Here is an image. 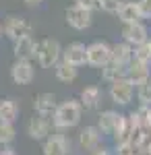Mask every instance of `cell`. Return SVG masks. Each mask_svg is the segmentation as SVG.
Masks as SVG:
<instances>
[{"label": "cell", "instance_id": "cell-14", "mask_svg": "<svg viewBox=\"0 0 151 155\" xmlns=\"http://www.w3.org/2000/svg\"><path fill=\"white\" fill-rule=\"evenodd\" d=\"M35 41L33 35H25L19 37L17 41H12V52H15V58L17 60H31L35 58Z\"/></svg>", "mask_w": 151, "mask_h": 155}, {"label": "cell", "instance_id": "cell-4", "mask_svg": "<svg viewBox=\"0 0 151 155\" xmlns=\"http://www.w3.org/2000/svg\"><path fill=\"white\" fill-rule=\"evenodd\" d=\"M120 35H122V41H124V44L133 46V48H137V46H141V44L149 41V29H147V25H143L139 21V23L122 25Z\"/></svg>", "mask_w": 151, "mask_h": 155}, {"label": "cell", "instance_id": "cell-11", "mask_svg": "<svg viewBox=\"0 0 151 155\" xmlns=\"http://www.w3.org/2000/svg\"><path fill=\"white\" fill-rule=\"evenodd\" d=\"M56 106H58L56 95L50 93V91H44V93L35 95V99H33L35 114H37V116H44V118H50V120H52L54 112H56Z\"/></svg>", "mask_w": 151, "mask_h": 155}, {"label": "cell", "instance_id": "cell-9", "mask_svg": "<svg viewBox=\"0 0 151 155\" xmlns=\"http://www.w3.org/2000/svg\"><path fill=\"white\" fill-rule=\"evenodd\" d=\"M85 44L81 41H72L69 44L66 48H62V62H66L70 66H75V68H79L83 64H87V52H85Z\"/></svg>", "mask_w": 151, "mask_h": 155}, {"label": "cell", "instance_id": "cell-27", "mask_svg": "<svg viewBox=\"0 0 151 155\" xmlns=\"http://www.w3.org/2000/svg\"><path fill=\"white\" fill-rule=\"evenodd\" d=\"M116 155H139V151L130 143H124V145H116Z\"/></svg>", "mask_w": 151, "mask_h": 155}, {"label": "cell", "instance_id": "cell-8", "mask_svg": "<svg viewBox=\"0 0 151 155\" xmlns=\"http://www.w3.org/2000/svg\"><path fill=\"white\" fill-rule=\"evenodd\" d=\"M126 79L133 83V87H139V85L147 83L151 79V64L133 58L130 64L126 66Z\"/></svg>", "mask_w": 151, "mask_h": 155}, {"label": "cell", "instance_id": "cell-3", "mask_svg": "<svg viewBox=\"0 0 151 155\" xmlns=\"http://www.w3.org/2000/svg\"><path fill=\"white\" fill-rule=\"evenodd\" d=\"M85 52H87V64L97 66V68H104L112 58V48L106 41H91L85 48Z\"/></svg>", "mask_w": 151, "mask_h": 155}, {"label": "cell", "instance_id": "cell-12", "mask_svg": "<svg viewBox=\"0 0 151 155\" xmlns=\"http://www.w3.org/2000/svg\"><path fill=\"white\" fill-rule=\"evenodd\" d=\"M50 130H52V120L44 118V116H37V114L27 124V134L33 141H46L50 137Z\"/></svg>", "mask_w": 151, "mask_h": 155}, {"label": "cell", "instance_id": "cell-17", "mask_svg": "<svg viewBox=\"0 0 151 155\" xmlns=\"http://www.w3.org/2000/svg\"><path fill=\"white\" fill-rule=\"evenodd\" d=\"M102 101V89L97 85H89L81 91V97H79V104L85 110H95Z\"/></svg>", "mask_w": 151, "mask_h": 155}, {"label": "cell", "instance_id": "cell-18", "mask_svg": "<svg viewBox=\"0 0 151 155\" xmlns=\"http://www.w3.org/2000/svg\"><path fill=\"white\" fill-rule=\"evenodd\" d=\"M112 48V62H116L120 66H128L130 64V60H133V46H128L124 41H116L114 46H110Z\"/></svg>", "mask_w": 151, "mask_h": 155}, {"label": "cell", "instance_id": "cell-2", "mask_svg": "<svg viewBox=\"0 0 151 155\" xmlns=\"http://www.w3.org/2000/svg\"><path fill=\"white\" fill-rule=\"evenodd\" d=\"M62 58V46L52 37H44L35 44V60L42 68H54Z\"/></svg>", "mask_w": 151, "mask_h": 155}, {"label": "cell", "instance_id": "cell-32", "mask_svg": "<svg viewBox=\"0 0 151 155\" xmlns=\"http://www.w3.org/2000/svg\"><path fill=\"white\" fill-rule=\"evenodd\" d=\"M0 37H2V25H0Z\"/></svg>", "mask_w": 151, "mask_h": 155}, {"label": "cell", "instance_id": "cell-24", "mask_svg": "<svg viewBox=\"0 0 151 155\" xmlns=\"http://www.w3.org/2000/svg\"><path fill=\"white\" fill-rule=\"evenodd\" d=\"M133 58L151 64V48H149V41H145V44H141V46H137V48H133Z\"/></svg>", "mask_w": 151, "mask_h": 155}, {"label": "cell", "instance_id": "cell-30", "mask_svg": "<svg viewBox=\"0 0 151 155\" xmlns=\"http://www.w3.org/2000/svg\"><path fill=\"white\" fill-rule=\"evenodd\" d=\"M21 2H23V4H27V6H31V8L42 4V0H21Z\"/></svg>", "mask_w": 151, "mask_h": 155}, {"label": "cell", "instance_id": "cell-29", "mask_svg": "<svg viewBox=\"0 0 151 155\" xmlns=\"http://www.w3.org/2000/svg\"><path fill=\"white\" fill-rule=\"evenodd\" d=\"M89 155H114L108 147H95L93 151H89Z\"/></svg>", "mask_w": 151, "mask_h": 155}, {"label": "cell", "instance_id": "cell-23", "mask_svg": "<svg viewBox=\"0 0 151 155\" xmlns=\"http://www.w3.org/2000/svg\"><path fill=\"white\" fill-rule=\"evenodd\" d=\"M137 99H139L141 106L151 107V79L147 83H143V85L137 87Z\"/></svg>", "mask_w": 151, "mask_h": 155}, {"label": "cell", "instance_id": "cell-1", "mask_svg": "<svg viewBox=\"0 0 151 155\" xmlns=\"http://www.w3.org/2000/svg\"><path fill=\"white\" fill-rule=\"evenodd\" d=\"M83 107L79 104V99H66L56 106V112L52 116V126L56 128H72L81 122Z\"/></svg>", "mask_w": 151, "mask_h": 155}, {"label": "cell", "instance_id": "cell-31", "mask_svg": "<svg viewBox=\"0 0 151 155\" xmlns=\"http://www.w3.org/2000/svg\"><path fill=\"white\" fill-rule=\"evenodd\" d=\"M0 155H15L12 149H4V151H0Z\"/></svg>", "mask_w": 151, "mask_h": 155}, {"label": "cell", "instance_id": "cell-7", "mask_svg": "<svg viewBox=\"0 0 151 155\" xmlns=\"http://www.w3.org/2000/svg\"><path fill=\"white\" fill-rule=\"evenodd\" d=\"M2 33L12 39V41H17L19 37H25V35H31V23L23 19V17H17V15H11L8 19H6V23L2 27Z\"/></svg>", "mask_w": 151, "mask_h": 155}, {"label": "cell", "instance_id": "cell-33", "mask_svg": "<svg viewBox=\"0 0 151 155\" xmlns=\"http://www.w3.org/2000/svg\"><path fill=\"white\" fill-rule=\"evenodd\" d=\"M149 48H151V41H149Z\"/></svg>", "mask_w": 151, "mask_h": 155}, {"label": "cell", "instance_id": "cell-22", "mask_svg": "<svg viewBox=\"0 0 151 155\" xmlns=\"http://www.w3.org/2000/svg\"><path fill=\"white\" fill-rule=\"evenodd\" d=\"M15 124H8V122H0V145H11L15 141Z\"/></svg>", "mask_w": 151, "mask_h": 155}, {"label": "cell", "instance_id": "cell-20", "mask_svg": "<svg viewBox=\"0 0 151 155\" xmlns=\"http://www.w3.org/2000/svg\"><path fill=\"white\" fill-rule=\"evenodd\" d=\"M102 77L108 83H114V81H120V79H126V66H120L116 62H108L104 68H102Z\"/></svg>", "mask_w": 151, "mask_h": 155}, {"label": "cell", "instance_id": "cell-10", "mask_svg": "<svg viewBox=\"0 0 151 155\" xmlns=\"http://www.w3.org/2000/svg\"><path fill=\"white\" fill-rule=\"evenodd\" d=\"M35 77V68L31 60H15L11 66V79L17 85H29Z\"/></svg>", "mask_w": 151, "mask_h": 155}, {"label": "cell", "instance_id": "cell-25", "mask_svg": "<svg viewBox=\"0 0 151 155\" xmlns=\"http://www.w3.org/2000/svg\"><path fill=\"white\" fill-rule=\"evenodd\" d=\"M122 0H99V11L104 12H118Z\"/></svg>", "mask_w": 151, "mask_h": 155}, {"label": "cell", "instance_id": "cell-19", "mask_svg": "<svg viewBox=\"0 0 151 155\" xmlns=\"http://www.w3.org/2000/svg\"><path fill=\"white\" fill-rule=\"evenodd\" d=\"M19 116V104L15 99H0V122L12 124Z\"/></svg>", "mask_w": 151, "mask_h": 155}, {"label": "cell", "instance_id": "cell-15", "mask_svg": "<svg viewBox=\"0 0 151 155\" xmlns=\"http://www.w3.org/2000/svg\"><path fill=\"white\" fill-rule=\"evenodd\" d=\"M102 143V132L97 130V126H85L79 132V145L85 151H93L95 147H99Z\"/></svg>", "mask_w": 151, "mask_h": 155}, {"label": "cell", "instance_id": "cell-26", "mask_svg": "<svg viewBox=\"0 0 151 155\" xmlns=\"http://www.w3.org/2000/svg\"><path fill=\"white\" fill-rule=\"evenodd\" d=\"M137 6L143 19H151V0H137Z\"/></svg>", "mask_w": 151, "mask_h": 155}, {"label": "cell", "instance_id": "cell-5", "mask_svg": "<svg viewBox=\"0 0 151 155\" xmlns=\"http://www.w3.org/2000/svg\"><path fill=\"white\" fill-rule=\"evenodd\" d=\"M110 99L116 104V106H128L133 101V95H135V87L128 79H120V81H114L110 83Z\"/></svg>", "mask_w": 151, "mask_h": 155}, {"label": "cell", "instance_id": "cell-28", "mask_svg": "<svg viewBox=\"0 0 151 155\" xmlns=\"http://www.w3.org/2000/svg\"><path fill=\"white\" fill-rule=\"evenodd\" d=\"M75 4L83 6V8H87V11H91V12L99 8V0H75Z\"/></svg>", "mask_w": 151, "mask_h": 155}, {"label": "cell", "instance_id": "cell-6", "mask_svg": "<svg viewBox=\"0 0 151 155\" xmlns=\"http://www.w3.org/2000/svg\"><path fill=\"white\" fill-rule=\"evenodd\" d=\"M64 17H66V23L72 29H77V31H83V29L91 27V23H93V12L83 8V6H77V4L69 6L66 12H64Z\"/></svg>", "mask_w": 151, "mask_h": 155}, {"label": "cell", "instance_id": "cell-16", "mask_svg": "<svg viewBox=\"0 0 151 155\" xmlns=\"http://www.w3.org/2000/svg\"><path fill=\"white\" fill-rule=\"evenodd\" d=\"M116 15H118V19H120V23H122V25L139 23L141 19H143V17H141V12H139V6H137V2H135V0L122 2Z\"/></svg>", "mask_w": 151, "mask_h": 155}, {"label": "cell", "instance_id": "cell-21", "mask_svg": "<svg viewBox=\"0 0 151 155\" xmlns=\"http://www.w3.org/2000/svg\"><path fill=\"white\" fill-rule=\"evenodd\" d=\"M54 72H56V79L58 81H62V83H72L77 79V74H79V68H75V66H70V64L60 60L58 64L54 66Z\"/></svg>", "mask_w": 151, "mask_h": 155}, {"label": "cell", "instance_id": "cell-13", "mask_svg": "<svg viewBox=\"0 0 151 155\" xmlns=\"http://www.w3.org/2000/svg\"><path fill=\"white\" fill-rule=\"evenodd\" d=\"M44 155H69L70 153V141L64 134H50L44 141Z\"/></svg>", "mask_w": 151, "mask_h": 155}]
</instances>
